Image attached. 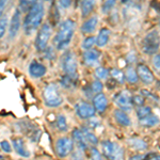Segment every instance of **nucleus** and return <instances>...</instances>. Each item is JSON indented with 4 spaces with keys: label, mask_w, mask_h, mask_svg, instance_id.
<instances>
[{
    "label": "nucleus",
    "mask_w": 160,
    "mask_h": 160,
    "mask_svg": "<svg viewBox=\"0 0 160 160\" xmlns=\"http://www.w3.org/2000/svg\"><path fill=\"white\" fill-rule=\"evenodd\" d=\"M45 15V8L43 1L38 0L29 9L22 22V30L26 35H31L41 26Z\"/></svg>",
    "instance_id": "nucleus-1"
},
{
    "label": "nucleus",
    "mask_w": 160,
    "mask_h": 160,
    "mask_svg": "<svg viewBox=\"0 0 160 160\" xmlns=\"http://www.w3.org/2000/svg\"><path fill=\"white\" fill-rule=\"evenodd\" d=\"M76 24L73 19H65L59 25L58 31H57L55 38H53V46L58 50H63L68 47L71 44L72 38L74 37Z\"/></svg>",
    "instance_id": "nucleus-2"
},
{
    "label": "nucleus",
    "mask_w": 160,
    "mask_h": 160,
    "mask_svg": "<svg viewBox=\"0 0 160 160\" xmlns=\"http://www.w3.org/2000/svg\"><path fill=\"white\" fill-rule=\"evenodd\" d=\"M141 48L145 55L153 56L158 52L160 48V33L157 30L149 31L142 40Z\"/></svg>",
    "instance_id": "nucleus-3"
},
{
    "label": "nucleus",
    "mask_w": 160,
    "mask_h": 160,
    "mask_svg": "<svg viewBox=\"0 0 160 160\" xmlns=\"http://www.w3.org/2000/svg\"><path fill=\"white\" fill-rule=\"evenodd\" d=\"M43 99L45 105L50 108L59 107L63 102V99H62V96L60 95L58 87L55 83H50L44 88Z\"/></svg>",
    "instance_id": "nucleus-4"
},
{
    "label": "nucleus",
    "mask_w": 160,
    "mask_h": 160,
    "mask_svg": "<svg viewBox=\"0 0 160 160\" xmlns=\"http://www.w3.org/2000/svg\"><path fill=\"white\" fill-rule=\"evenodd\" d=\"M52 33V27L50 26L49 22H44L41 26L40 30L38 32L37 38H35V48L38 51H44L47 48L48 42H49Z\"/></svg>",
    "instance_id": "nucleus-5"
},
{
    "label": "nucleus",
    "mask_w": 160,
    "mask_h": 160,
    "mask_svg": "<svg viewBox=\"0 0 160 160\" xmlns=\"http://www.w3.org/2000/svg\"><path fill=\"white\" fill-rule=\"evenodd\" d=\"M102 155L108 159H122L124 157L123 148L118 143L112 141H102Z\"/></svg>",
    "instance_id": "nucleus-6"
},
{
    "label": "nucleus",
    "mask_w": 160,
    "mask_h": 160,
    "mask_svg": "<svg viewBox=\"0 0 160 160\" xmlns=\"http://www.w3.org/2000/svg\"><path fill=\"white\" fill-rule=\"evenodd\" d=\"M62 69L65 74L77 77V59L72 50L65 51L62 58Z\"/></svg>",
    "instance_id": "nucleus-7"
},
{
    "label": "nucleus",
    "mask_w": 160,
    "mask_h": 160,
    "mask_svg": "<svg viewBox=\"0 0 160 160\" xmlns=\"http://www.w3.org/2000/svg\"><path fill=\"white\" fill-rule=\"evenodd\" d=\"M132 97V94L128 90H124V91L118 92V94L113 96V102L120 109L124 111H129L133 105Z\"/></svg>",
    "instance_id": "nucleus-8"
},
{
    "label": "nucleus",
    "mask_w": 160,
    "mask_h": 160,
    "mask_svg": "<svg viewBox=\"0 0 160 160\" xmlns=\"http://www.w3.org/2000/svg\"><path fill=\"white\" fill-rule=\"evenodd\" d=\"M74 148V140L68 137L59 138L56 142V153L60 158L68 157L72 153Z\"/></svg>",
    "instance_id": "nucleus-9"
},
{
    "label": "nucleus",
    "mask_w": 160,
    "mask_h": 160,
    "mask_svg": "<svg viewBox=\"0 0 160 160\" xmlns=\"http://www.w3.org/2000/svg\"><path fill=\"white\" fill-rule=\"evenodd\" d=\"M75 111H76V114L78 115L79 118L88 120V118H92L94 117L96 109L90 102H84V100H80V102H78L75 105Z\"/></svg>",
    "instance_id": "nucleus-10"
},
{
    "label": "nucleus",
    "mask_w": 160,
    "mask_h": 160,
    "mask_svg": "<svg viewBox=\"0 0 160 160\" xmlns=\"http://www.w3.org/2000/svg\"><path fill=\"white\" fill-rule=\"evenodd\" d=\"M20 14H22V11H20V9L18 8V9L15 10L14 14L12 15L11 22L9 24V40H13V38H15V37L18 34L20 29V22H22Z\"/></svg>",
    "instance_id": "nucleus-11"
},
{
    "label": "nucleus",
    "mask_w": 160,
    "mask_h": 160,
    "mask_svg": "<svg viewBox=\"0 0 160 160\" xmlns=\"http://www.w3.org/2000/svg\"><path fill=\"white\" fill-rule=\"evenodd\" d=\"M137 72H138V75H139V79H140L144 84H152L154 82V80H155L154 74L152 73V71L146 65H144V64H139V65L137 66Z\"/></svg>",
    "instance_id": "nucleus-12"
},
{
    "label": "nucleus",
    "mask_w": 160,
    "mask_h": 160,
    "mask_svg": "<svg viewBox=\"0 0 160 160\" xmlns=\"http://www.w3.org/2000/svg\"><path fill=\"white\" fill-rule=\"evenodd\" d=\"M29 75L32 78H41V77L45 76L47 68L43 65V64L38 63L37 61H32L30 63L29 68H28Z\"/></svg>",
    "instance_id": "nucleus-13"
},
{
    "label": "nucleus",
    "mask_w": 160,
    "mask_h": 160,
    "mask_svg": "<svg viewBox=\"0 0 160 160\" xmlns=\"http://www.w3.org/2000/svg\"><path fill=\"white\" fill-rule=\"evenodd\" d=\"M99 58H100V52L96 49H93V48L86 50L83 53V62L88 66L96 65L99 61Z\"/></svg>",
    "instance_id": "nucleus-14"
},
{
    "label": "nucleus",
    "mask_w": 160,
    "mask_h": 160,
    "mask_svg": "<svg viewBox=\"0 0 160 160\" xmlns=\"http://www.w3.org/2000/svg\"><path fill=\"white\" fill-rule=\"evenodd\" d=\"M73 140H74V142H76V144L78 145L79 149H81V151H84V149H87L89 148V142L87 141L82 129L75 128L73 130Z\"/></svg>",
    "instance_id": "nucleus-15"
},
{
    "label": "nucleus",
    "mask_w": 160,
    "mask_h": 160,
    "mask_svg": "<svg viewBox=\"0 0 160 160\" xmlns=\"http://www.w3.org/2000/svg\"><path fill=\"white\" fill-rule=\"evenodd\" d=\"M13 142V148H14L15 152L22 157H25V158H28L30 157V152L28 151L27 148L25 145V142L22 138H15L12 140Z\"/></svg>",
    "instance_id": "nucleus-16"
},
{
    "label": "nucleus",
    "mask_w": 160,
    "mask_h": 160,
    "mask_svg": "<svg viewBox=\"0 0 160 160\" xmlns=\"http://www.w3.org/2000/svg\"><path fill=\"white\" fill-rule=\"evenodd\" d=\"M93 106L95 107L96 111L104 112L107 109V106H108V99L106 97V95L102 94V93L95 94V96L93 97Z\"/></svg>",
    "instance_id": "nucleus-17"
},
{
    "label": "nucleus",
    "mask_w": 160,
    "mask_h": 160,
    "mask_svg": "<svg viewBox=\"0 0 160 160\" xmlns=\"http://www.w3.org/2000/svg\"><path fill=\"white\" fill-rule=\"evenodd\" d=\"M98 24V17L97 16H92L89 19H87L86 22L81 26V32L84 34H90V33L94 32L95 29Z\"/></svg>",
    "instance_id": "nucleus-18"
},
{
    "label": "nucleus",
    "mask_w": 160,
    "mask_h": 160,
    "mask_svg": "<svg viewBox=\"0 0 160 160\" xmlns=\"http://www.w3.org/2000/svg\"><path fill=\"white\" fill-rule=\"evenodd\" d=\"M159 122H160L159 118L155 114H152V113L143 118H139V125L142 126V127H145V128L154 127V126L158 125Z\"/></svg>",
    "instance_id": "nucleus-19"
},
{
    "label": "nucleus",
    "mask_w": 160,
    "mask_h": 160,
    "mask_svg": "<svg viewBox=\"0 0 160 160\" xmlns=\"http://www.w3.org/2000/svg\"><path fill=\"white\" fill-rule=\"evenodd\" d=\"M113 114H114L115 121H117L121 126H129L131 124V121L129 117L127 115V113H126V111H124L122 109H117Z\"/></svg>",
    "instance_id": "nucleus-20"
},
{
    "label": "nucleus",
    "mask_w": 160,
    "mask_h": 160,
    "mask_svg": "<svg viewBox=\"0 0 160 160\" xmlns=\"http://www.w3.org/2000/svg\"><path fill=\"white\" fill-rule=\"evenodd\" d=\"M109 38H110V30L107 29V28H102V29H100L98 35L96 37V45L98 47H104L109 42Z\"/></svg>",
    "instance_id": "nucleus-21"
},
{
    "label": "nucleus",
    "mask_w": 160,
    "mask_h": 160,
    "mask_svg": "<svg viewBox=\"0 0 160 160\" xmlns=\"http://www.w3.org/2000/svg\"><path fill=\"white\" fill-rule=\"evenodd\" d=\"M127 143L130 148H132L136 151H144L148 148V144L145 143L142 139L139 138H130L127 140Z\"/></svg>",
    "instance_id": "nucleus-22"
},
{
    "label": "nucleus",
    "mask_w": 160,
    "mask_h": 160,
    "mask_svg": "<svg viewBox=\"0 0 160 160\" xmlns=\"http://www.w3.org/2000/svg\"><path fill=\"white\" fill-rule=\"evenodd\" d=\"M95 7V0H83L81 2V14L82 17H87L92 13Z\"/></svg>",
    "instance_id": "nucleus-23"
},
{
    "label": "nucleus",
    "mask_w": 160,
    "mask_h": 160,
    "mask_svg": "<svg viewBox=\"0 0 160 160\" xmlns=\"http://www.w3.org/2000/svg\"><path fill=\"white\" fill-rule=\"evenodd\" d=\"M125 76H126V80H127L129 83H137L139 80V75L137 69H135L132 66H129L125 72Z\"/></svg>",
    "instance_id": "nucleus-24"
},
{
    "label": "nucleus",
    "mask_w": 160,
    "mask_h": 160,
    "mask_svg": "<svg viewBox=\"0 0 160 160\" xmlns=\"http://www.w3.org/2000/svg\"><path fill=\"white\" fill-rule=\"evenodd\" d=\"M76 80H77L76 76H71V75L64 74V76L61 78V84L64 88L71 89V88H74L76 86Z\"/></svg>",
    "instance_id": "nucleus-25"
},
{
    "label": "nucleus",
    "mask_w": 160,
    "mask_h": 160,
    "mask_svg": "<svg viewBox=\"0 0 160 160\" xmlns=\"http://www.w3.org/2000/svg\"><path fill=\"white\" fill-rule=\"evenodd\" d=\"M110 75H111V77H112V78L118 82V83L122 84V83L125 82L126 76H125V74H124V72L121 71V69L111 68L110 69Z\"/></svg>",
    "instance_id": "nucleus-26"
},
{
    "label": "nucleus",
    "mask_w": 160,
    "mask_h": 160,
    "mask_svg": "<svg viewBox=\"0 0 160 160\" xmlns=\"http://www.w3.org/2000/svg\"><path fill=\"white\" fill-rule=\"evenodd\" d=\"M81 129H82V131H83V135H84V137H86L87 141L89 142V144H91V145H93V146H95V145L98 144V139L96 138V136H95L94 133H92L91 131H90L89 128L83 127V128H81Z\"/></svg>",
    "instance_id": "nucleus-27"
},
{
    "label": "nucleus",
    "mask_w": 160,
    "mask_h": 160,
    "mask_svg": "<svg viewBox=\"0 0 160 160\" xmlns=\"http://www.w3.org/2000/svg\"><path fill=\"white\" fill-rule=\"evenodd\" d=\"M56 127L60 131H66L68 130V122L66 118L63 114H59L56 120Z\"/></svg>",
    "instance_id": "nucleus-28"
},
{
    "label": "nucleus",
    "mask_w": 160,
    "mask_h": 160,
    "mask_svg": "<svg viewBox=\"0 0 160 160\" xmlns=\"http://www.w3.org/2000/svg\"><path fill=\"white\" fill-rule=\"evenodd\" d=\"M137 117L138 118H143L145 117H148L152 113V108L149 106H140V107L137 108Z\"/></svg>",
    "instance_id": "nucleus-29"
},
{
    "label": "nucleus",
    "mask_w": 160,
    "mask_h": 160,
    "mask_svg": "<svg viewBox=\"0 0 160 160\" xmlns=\"http://www.w3.org/2000/svg\"><path fill=\"white\" fill-rule=\"evenodd\" d=\"M95 44H96V38L95 37H88L82 41L81 47L83 48L84 50H88V49H91Z\"/></svg>",
    "instance_id": "nucleus-30"
},
{
    "label": "nucleus",
    "mask_w": 160,
    "mask_h": 160,
    "mask_svg": "<svg viewBox=\"0 0 160 160\" xmlns=\"http://www.w3.org/2000/svg\"><path fill=\"white\" fill-rule=\"evenodd\" d=\"M38 0H19V9L22 12H28Z\"/></svg>",
    "instance_id": "nucleus-31"
},
{
    "label": "nucleus",
    "mask_w": 160,
    "mask_h": 160,
    "mask_svg": "<svg viewBox=\"0 0 160 160\" xmlns=\"http://www.w3.org/2000/svg\"><path fill=\"white\" fill-rule=\"evenodd\" d=\"M102 88H104L102 87V83L99 80H94L91 83V86H90V90H91V92L94 93V94H98V93H102Z\"/></svg>",
    "instance_id": "nucleus-32"
},
{
    "label": "nucleus",
    "mask_w": 160,
    "mask_h": 160,
    "mask_svg": "<svg viewBox=\"0 0 160 160\" xmlns=\"http://www.w3.org/2000/svg\"><path fill=\"white\" fill-rule=\"evenodd\" d=\"M7 27H8V17L7 15L1 14V20H0V38H1L4 37Z\"/></svg>",
    "instance_id": "nucleus-33"
},
{
    "label": "nucleus",
    "mask_w": 160,
    "mask_h": 160,
    "mask_svg": "<svg viewBox=\"0 0 160 160\" xmlns=\"http://www.w3.org/2000/svg\"><path fill=\"white\" fill-rule=\"evenodd\" d=\"M109 74H110V72L108 71L107 68H102V66H99V68H97L95 69V75H96V77L98 79H106L109 76Z\"/></svg>",
    "instance_id": "nucleus-34"
},
{
    "label": "nucleus",
    "mask_w": 160,
    "mask_h": 160,
    "mask_svg": "<svg viewBox=\"0 0 160 160\" xmlns=\"http://www.w3.org/2000/svg\"><path fill=\"white\" fill-rule=\"evenodd\" d=\"M115 2H117V0H105L104 4H102V12L104 13H108L109 11L113 9V7L115 6Z\"/></svg>",
    "instance_id": "nucleus-35"
},
{
    "label": "nucleus",
    "mask_w": 160,
    "mask_h": 160,
    "mask_svg": "<svg viewBox=\"0 0 160 160\" xmlns=\"http://www.w3.org/2000/svg\"><path fill=\"white\" fill-rule=\"evenodd\" d=\"M132 102L133 105L137 106V107H140V106H143L144 102H145V100H144V96L141 94L139 95H133L132 97Z\"/></svg>",
    "instance_id": "nucleus-36"
},
{
    "label": "nucleus",
    "mask_w": 160,
    "mask_h": 160,
    "mask_svg": "<svg viewBox=\"0 0 160 160\" xmlns=\"http://www.w3.org/2000/svg\"><path fill=\"white\" fill-rule=\"evenodd\" d=\"M153 66L157 72H160V53H156L153 58Z\"/></svg>",
    "instance_id": "nucleus-37"
},
{
    "label": "nucleus",
    "mask_w": 160,
    "mask_h": 160,
    "mask_svg": "<svg viewBox=\"0 0 160 160\" xmlns=\"http://www.w3.org/2000/svg\"><path fill=\"white\" fill-rule=\"evenodd\" d=\"M0 146H1V149L4 152V153H11L12 152V148H11V145H10V143L6 140L1 141V143H0Z\"/></svg>",
    "instance_id": "nucleus-38"
},
{
    "label": "nucleus",
    "mask_w": 160,
    "mask_h": 160,
    "mask_svg": "<svg viewBox=\"0 0 160 160\" xmlns=\"http://www.w3.org/2000/svg\"><path fill=\"white\" fill-rule=\"evenodd\" d=\"M44 52H45V58L48 59V60H51V59L55 57V52H53L52 47H47L45 50H44Z\"/></svg>",
    "instance_id": "nucleus-39"
},
{
    "label": "nucleus",
    "mask_w": 160,
    "mask_h": 160,
    "mask_svg": "<svg viewBox=\"0 0 160 160\" xmlns=\"http://www.w3.org/2000/svg\"><path fill=\"white\" fill-rule=\"evenodd\" d=\"M91 158L92 159H102V154H100L96 148H91Z\"/></svg>",
    "instance_id": "nucleus-40"
},
{
    "label": "nucleus",
    "mask_w": 160,
    "mask_h": 160,
    "mask_svg": "<svg viewBox=\"0 0 160 160\" xmlns=\"http://www.w3.org/2000/svg\"><path fill=\"white\" fill-rule=\"evenodd\" d=\"M144 159H152V160H160V155L157 153H148L144 155Z\"/></svg>",
    "instance_id": "nucleus-41"
},
{
    "label": "nucleus",
    "mask_w": 160,
    "mask_h": 160,
    "mask_svg": "<svg viewBox=\"0 0 160 160\" xmlns=\"http://www.w3.org/2000/svg\"><path fill=\"white\" fill-rule=\"evenodd\" d=\"M59 2H60V6L62 8H64V9H68V8L72 6L73 0H59Z\"/></svg>",
    "instance_id": "nucleus-42"
},
{
    "label": "nucleus",
    "mask_w": 160,
    "mask_h": 160,
    "mask_svg": "<svg viewBox=\"0 0 160 160\" xmlns=\"http://www.w3.org/2000/svg\"><path fill=\"white\" fill-rule=\"evenodd\" d=\"M9 1L10 0H0V11H1V14H3V10L6 9V7Z\"/></svg>",
    "instance_id": "nucleus-43"
},
{
    "label": "nucleus",
    "mask_w": 160,
    "mask_h": 160,
    "mask_svg": "<svg viewBox=\"0 0 160 160\" xmlns=\"http://www.w3.org/2000/svg\"><path fill=\"white\" fill-rule=\"evenodd\" d=\"M130 159H144V155H136V156H132Z\"/></svg>",
    "instance_id": "nucleus-44"
},
{
    "label": "nucleus",
    "mask_w": 160,
    "mask_h": 160,
    "mask_svg": "<svg viewBox=\"0 0 160 160\" xmlns=\"http://www.w3.org/2000/svg\"><path fill=\"white\" fill-rule=\"evenodd\" d=\"M82 1H83V0H78V2H82Z\"/></svg>",
    "instance_id": "nucleus-45"
},
{
    "label": "nucleus",
    "mask_w": 160,
    "mask_h": 160,
    "mask_svg": "<svg viewBox=\"0 0 160 160\" xmlns=\"http://www.w3.org/2000/svg\"><path fill=\"white\" fill-rule=\"evenodd\" d=\"M159 26H160V20H159Z\"/></svg>",
    "instance_id": "nucleus-46"
},
{
    "label": "nucleus",
    "mask_w": 160,
    "mask_h": 160,
    "mask_svg": "<svg viewBox=\"0 0 160 160\" xmlns=\"http://www.w3.org/2000/svg\"><path fill=\"white\" fill-rule=\"evenodd\" d=\"M46 1H49V0H46Z\"/></svg>",
    "instance_id": "nucleus-47"
}]
</instances>
